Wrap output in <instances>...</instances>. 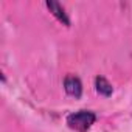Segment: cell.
Wrapping results in <instances>:
<instances>
[{"label": "cell", "instance_id": "cell-4", "mask_svg": "<svg viewBox=\"0 0 132 132\" xmlns=\"http://www.w3.org/2000/svg\"><path fill=\"white\" fill-rule=\"evenodd\" d=\"M95 87H96V92L100 95H103V96H110L112 92H113L112 84L104 76H96L95 78Z\"/></svg>", "mask_w": 132, "mask_h": 132}, {"label": "cell", "instance_id": "cell-3", "mask_svg": "<svg viewBox=\"0 0 132 132\" xmlns=\"http://www.w3.org/2000/svg\"><path fill=\"white\" fill-rule=\"evenodd\" d=\"M45 6L50 10V13L61 22V23H64L65 27H69L70 25V19H69V14L65 13V10L62 8V5L61 3H57V2H54V0H47L45 2Z\"/></svg>", "mask_w": 132, "mask_h": 132}, {"label": "cell", "instance_id": "cell-1", "mask_svg": "<svg viewBox=\"0 0 132 132\" xmlns=\"http://www.w3.org/2000/svg\"><path fill=\"white\" fill-rule=\"evenodd\" d=\"M96 115L90 110H78L73 112L67 117V124L69 127L78 130V132H86L90 129V126L95 123Z\"/></svg>", "mask_w": 132, "mask_h": 132}, {"label": "cell", "instance_id": "cell-2", "mask_svg": "<svg viewBox=\"0 0 132 132\" xmlns=\"http://www.w3.org/2000/svg\"><path fill=\"white\" fill-rule=\"evenodd\" d=\"M64 89H65V92H67L70 96H75V98H79L82 95V82L75 75L65 76V79H64Z\"/></svg>", "mask_w": 132, "mask_h": 132}]
</instances>
